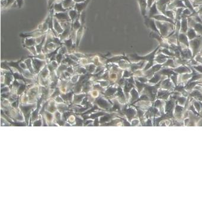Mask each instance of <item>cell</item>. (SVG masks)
I'll use <instances>...</instances> for the list:
<instances>
[{
    "mask_svg": "<svg viewBox=\"0 0 202 202\" xmlns=\"http://www.w3.org/2000/svg\"><path fill=\"white\" fill-rule=\"evenodd\" d=\"M189 42L190 40L187 36L186 33H180L178 37V45H180L181 48L189 47L190 46Z\"/></svg>",
    "mask_w": 202,
    "mask_h": 202,
    "instance_id": "cell-6",
    "label": "cell"
},
{
    "mask_svg": "<svg viewBox=\"0 0 202 202\" xmlns=\"http://www.w3.org/2000/svg\"><path fill=\"white\" fill-rule=\"evenodd\" d=\"M166 16L168 17L171 18L172 20H176V12L172 10H167L165 12V13L164 14Z\"/></svg>",
    "mask_w": 202,
    "mask_h": 202,
    "instance_id": "cell-16",
    "label": "cell"
},
{
    "mask_svg": "<svg viewBox=\"0 0 202 202\" xmlns=\"http://www.w3.org/2000/svg\"><path fill=\"white\" fill-rule=\"evenodd\" d=\"M188 22L189 27L193 28L200 36H202V23L197 22L193 17H188Z\"/></svg>",
    "mask_w": 202,
    "mask_h": 202,
    "instance_id": "cell-5",
    "label": "cell"
},
{
    "mask_svg": "<svg viewBox=\"0 0 202 202\" xmlns=\"http://www.w3.org/2000/svg\"><path fill=\"white\" fill-rule=\"evenodd\" d=\"M191 2L193 3V7L195 8L198 7L202 6V0H192Z\"/></svg>",
    "mask_w": 202,
    "mask_h": 202,
    "instance_id": "cell-20",
    "label": "cell"
},
{
    "mask_svg": "<svg viewBox=\"0 0 202 202\" xmlns=\"http://www.w3.org/2000/svg\"><path fill=\"white\" fill-rule=\"evenodd\" d=\"M173 1L174 0H156L155 1L157 3L159 12L164 14L165 11L167 10V7L168 4Z\"/></svg>",
    "mask_w": 202,
    "mask_h": 202,
    "instance_id": "cell-7",
    "label": "cell"
},
{
    "mask_svg": "<svg viewBox=\"0 0 202 202\" xmlns=\"http://www.w3.org/2000/svg\"><path fill=\"white\" fill-rule=\"evenodd\" d=\"M156 25L159 30L160 34L164 38H166L170 34L176 31V25L168 22L155 20Z\"/></svg>",
    "mask_w": 202,
    "mask_h": 202,
    "instance_id": "cell-2",
    "label": "cell"
},
{
    "mask_svg": "<svg viewBox=\"0 0 202 202\" xmlns=\"http://www.w3.org/2000/svg\"><path fill=\"white\" fill-rule=\"evenodd\" d=\"M190 48L193 53V58L196 55L199 54L202 49V36L196 37L195 39L190 40Z\"/></svg>",
    "mask_w": 202,
    "mask_h": 202,
    "instance_id": "cell-3",
    "label": "cell"
},
{
    "mask_svg": "<svg viewBox=\"0 0 202 202\" xmlns=\"http://www.w3.org/2000/svg\"><path fill=\"white\" fill-rule=\"evenodd\" d=\"M178 8H186L183 0H174L168 4L167 10H174Z\"/></svg>",
    "mask_w": 202,
    "mask_h": 202,
    "instance_id": "cell-8",
    "label": "cell"
},
{
    "mask_svg": "<svg viewBox=\"0 0 202 202\" xmlns=\"http://www.w3.org/2000/svg\"><path fill=\"white\" fill-rule=\"evenodd\" d=\"M171 57L167 56V55H165L161 52H159L158 50L157 52V54L156 55V57L154 59V61L155 62H157V63H160V64H163L165 62L167 61L168 59L170 58Z\"/></svg>",
    "mask_w": 202,
    "mask_h": 202,
    "instance_id": "cell-11",
    "label": "cell"
},
{
    "mask_svg": "<svg viewBox=\"0 0 202 202\" xmlns=\"http://www.w3.org/2000/svg\"><path fill=\"white\" fill-rule=\"evenodd\" d=\"M174 70L177 73H187L188 71H190L188 68L186 66H184L183 65H181L180 67L174 69Z\"/></svg>",
    "mask_w": 202,
    "mask_h": 202,
    "instance_id": "cell-18",
    "label": "cell"
},
{
    "mask_svg": "<svg viewBox=\"0 0 202 202\" xmlns=\"http://www.w3.org/2000/svg\"><path fill=\"white\" fill-rule=\"evenodd\" d=\"M189 28L188 18L182 17L181 19V28H180V33H186Z\"/></svg>",
    "mask_w": 202,
    "mask_h": 202,
    "instance_id": "cell-13",
    "label": "cell"
},
{
    "mask_svg": "<svg viewBox=\"0 0 202 202\" xmlns=\"http://www.w3.org/2000/svg\"><path fill=\"white\" fill-rule=\"evenodd\" d=\"M201 54H202V50H201V51H200V52Z\"/></svg>",
    "mask_w": 202,
    "mask_h": 202,
    "instance_id": "cell-24",
    "label": "cell"
},
{
    "mask_svg": "<svg viewBox=\"0 0 202 202\" xmlns=\"http://www.w3.org/2000/svg\"><path fill=\"white\" fill-rule=\"evenodd\" d=\"M158 52H161L165 55H167V56H169L171 58H174L175 57V54L172 52L171 50H170L169 49H167V48H160L159 50H158Z\"/></svg>",
    "mask_w": 202,
    "mask_h": 202,
    "instance_id": "cell-15",
    "label": "cell"
},
{
    "mask_svg": "<svg viewBox=\"0 0 202 202\" xmlns=\"http://www.w3.org/2000/svg\"><path fill=\"white\" fill-rule=\"evenodd\" d=\"M196 10L200 16H202V6L197 7L196 8Z\"/></svg>",
    "mask_w": 202,
    "mask_h": 202,
    "instance_id": "cell-21",
    "label": "cell"
},
{
    "mask_svg": "<svg viewBox=\"0 0 202 202\" xmlns=\"http://www.w3.org/2000/svg\"><path fill=\"white\" fill-rule=\"evenodd\" d=\"M161 14V12H159L158 8V7H157V3L155 1L153 2V4L152 5V6L148 10V12H147V16L149 17H151L152 18L153 16H156V15H158V14Z\"/></svg>",
    "mask_w": 202,
    "mask_h": 202,
    "instance_id": "cell-9",
    "label": "cell"
},
{
    "mask_svg": "<svg viewBox=\"0 0 202 202\" xmlns=\"http://www.w3.org/2000/svg\"><path fill=\"white\" fill-rule=\"evenodd\" d=\"M143 18L145 20L144 23H145V26H147L148 29H150L151 31H153L157 32V33L160 34V32H159V30H158V29L157 27V26L156 25L155 20L153 18L149 17L147 15L145 16Z\"/></svg>",
    "mask_w": 202,
    "mask_h": 202,
    "instance_id": "cell-4",
    "label": "cell"
},
{
    "mask_svg": "<svg viewBox=\"0 0 202 202\" xmlns=\"http://www.w3.org/2000/svg\"><path fill=\"white\" fill-rule=\"evenodd\" d=\"M139 3L140 10H141V14L144 17L147 15L148 12V2L147 0H138Z\"/></svg>",
    "mask_w": 202,
    "mask_h": 202,
    "instance_id": "cell-12",
    "label": "cell"
},
{
    "mask_svg": "<svg viewBox=\"0 0 202 202\" xmlns=\"http://www.w3.org/2000/svg\"><path fill=\"white\" fill-rule=\"evenodd\" d=\"M194 68L196 69V70H197L198 71L202 73V65H195L194 66Z\"/></svg>",
    "mask_w": 202,
    "mask_h": 202,
    "instance_id": "cell-22",
    "label": "cell"
},
{
    "mask_svg": "<svg viewBox=\"0 0 202 202\" xmlns=\"http://www.w3.org/2000/svg\"><path fill=\"white\" fill-rule=\"evenodd\" d=\"M164 67H176V63L174 61V58H170L167 59L164 63L162 64Z\"/></svg>",
    "mask_w": 202,
    "mask_h": 202,
    "instance_id": "cell-17",
    "label": "cell"
},
{
    "mask_svg": "<svg viewBox=\"0 0 202 202\" xmlns=\"http://www.w3.org/2000/svg\"><path fill=\"white\" fill-rule=\"evenodd\" d=\"M186 35L188 37L189 40H191L194 39H195L196 37H198L200 36L196 32V31L192 28V27H189L188 31H187V32L186 33Z\"/></svg>",
    "mask_w": 202,
    "mask_h": 202,
    "instance_id": "cell-14",
    "label": "cell"
},
{
    "mask_svg": "<svg viewBox=\"0 0 202 202\" xmlns=\"http://www.w3.org/2000/svg\"><path fill=\"white\" fill-rule=\"evenodd\" d=\"M192 12L190 11V10L187 8H186L184 9L183 12V13L181 14V17H189L190 16V15L191 14Z\"/></svg>",
    "mask_w": 202,
    "mask_h": 202,
    "instance_id": "cell-19",
    "label": "cell"
},
{
    "mask_svg": "<svg viewBox=\"0 0 202 202\" xmlns=\"http://www.w3.org/2000/svg\"><path fill=\"white\" fill-rule=\"evenodd\" d=\"M161 48V46L158 45L155 49L153 50V51H152L151 53H149V54L145 55V56H139L137 55L136 54H131L130 55L134 59H135L137 61H147V64L145 68V70H147L149 68L153 67L154 65V59L156 57V55L157 54V52L159 50V48Z\"/></svg>",
    "mask_w": 202,
    "mask_h": 202,
    "instance_id": "cell-1",
    "label": "cell"
},
{
    "mask_svg": "<svg viewBox=\"0 0 202 202\" xmlns=\"http://www.w3.org/2000/svg\"><path fill=\"white\" fill-rule=\"evenodd\" d=\"M190 1H191V0H190Z\"/></svg>",
    "mask_w": 202,
    "mask_h": 202,
    "instance_id": "cell-25",
    "label": "cell"
},
{
    "mask_svg": "<svg viewBox=\"0 0 202 202\" xmlns=\"http://www.w3.org/2000/svg\"><path fill=\"white\" fill-rule=\"evenodd\" d=\"M152 18H153L155 20H157V21L168 22V23H172L173 25H176V21L168 17L167 16H166L165 15L162 14V13L158 14V15H156V16H154Z\"/></svg>",
    "mask_w": 202,
    "mask_h": 202,
    "instance_id": "cell-10",
    "label": "cell"
},
{
    "mask_svg": "<svg viewBox=\"0 0 202 202\" xmlns=\"http://www.w3.org/2000/svg\"><path fill=\"white\" fill-rule=\"evenodd\" d=\"M147 2H148V10L153 4L154 0H147Z\"/></svg>",
    "mask_w": 202,
    "mask_h": 202,
    "instance_id": "cell-23",
    "label": "cell"
}]
</instances>
